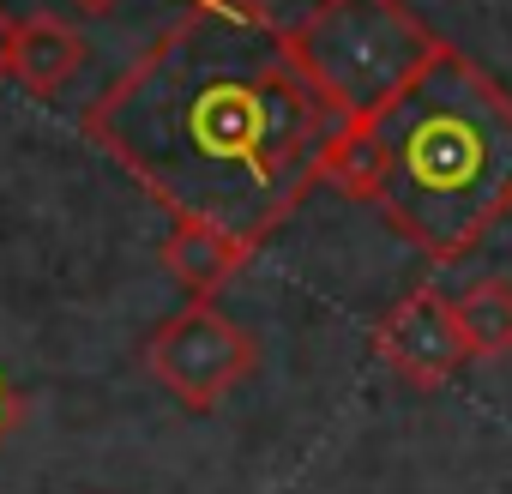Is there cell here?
Listing matches in <instances>:
<instances>
[{
  "mask_svg": "<svg viewBox=\"0 0 512 494\" xmlns=\"http://www.w3.org/2000/svg\"><path fill=\"white\" fill-rule=\"evenodd\" d=\"M103 145L175 223L253 254L320 187L338 115L302 79L290 25L266 0H181V13L91 97Z\"/></svg>",
  "mask_w": 512,
  "mask_h": 494,
  "instance_id": "6da1fadb",
  "label": "cell"
},
{
  "mask_svg": "<svg viewBox=\"0 0 512 494\" xmlns=\"http://www.w3.org/2000/svg\"><path fill=\"white\" fill-rule=\"evenodd\" d=\"M374 356H380L404 386H416V392L446 386V380L470 362L464 332H458V320H452V296H446L440 284L404 290V296L380 314V326H374Z\"/></svg>",
  "mask_w": 512,
  "mask_h": 494,
  "instance_id": "5b68a950",
  "label": "cell"
},
{
  "mask_svg": "<svg viewBox=\"0 0 512 494\" xmlns=\"http://www.w3.org/2000/svg\"><path fill=\"white\" fill-rule=\"evenodd\" d=\"M79 67H85V37H79V25H67L61 13H25V19H19L13 79H19L31 97H55Z\"/></svg>",
  "mask_w": 512,
  "mask_h": 494,
  "instance_id": "52a82bcc",
  "label": "cell"
},
{
  "mask_svg": "<svg viewBox=\"0 0 512 494\" xmlns=\"http://www.w3.org/2000/svg\"><path fill=\"white\" fill-rule=\"evenodd\" d=\"M253 260V247L223 235V229H205V223H169V235L157 241V266L175 278V290L187 302H217Z\"/></svg>",
  "mask_w": 512,
  "mask_h": 494,
  "instance_id": "8992f818",
  "label": "cell"
},
{
  "mask_svg": "<svg viewBox=\"0 0 512 494\" xmlns=\"http://www.w3.org/2000/svg\"><path fill=\"white\" fill-rule=\"evenodd\" d=\"M452 320L464 332V350L482 362L512 356V278H476L452 296Z\"/></svg>",
  "mask_w": 512,
  "mask_h": 494,
  "instance_id": "9c48e42d",
  "label": "cell"
},
{
  "mask_svg": "<svg viewBox=\"0 0 512 494\" xmlns=\"http://www.w3.org/2000/svg\"><path fill=\"white\" fill-rule=\"evenodd\" d=\"M73 7H79V13H91V19H103V13H115V7H121V0H73Z\"/></svg>",
  "mask_w": 512,
  "mask_h": 494,
  "instance_id": "7c38bea8",
  "label": "cell"
},
{
  "mask_svg": "<svg viewBox=\"0 0 512 494\" xmlns=\"http://www.w3.org/2000/svg\"><path fill=\"white\" fill-rule=\"evenodd\" d=\"M320 187L356 199V205H374L380 187H386V139H380V121H338L326 157H320Z\"/></svg>",
  "mask_w": 512,
  "mask_h": 494,
  "instance_id": "ba28073f",
  "label": "cell"
},
{
  "mask_svg": "<svg viewBox=\"0 0 512 494\" xmlns=\"http://www.w3.org/2000/svg\"><path fill=\"white\" fill-rule=\"evenodd\" d=\"M13 43H19V19L0 7V85L13 79Z\"/></svg>",
  "mask_w": 512,
  "mask_h": 494,
  "instance_id": "8fae6325",
  "label": "cell"
},
{
  "mask_svg": "<svg viewBox=\"0 0 512 494\" xmlns=\"http://www.w3.org/2000/svg\"><path fill=\"white\" fill-rule=\"evenodd\" d=\"M145 374L187 404L193 416H211L253 368H260V344L247 326H235L217 302H181L145 344H139Z\"/></svg>",
  "mask_w": 512,
  "mask_h": 494,
  "instance_id": "277c9868",
  "label": "cell"
},
{
  "mask_svg": "<svg viewBox=\"0 0 512 494\" xmlns=\"http://www.w3.org/2000/svg\"><path fill=\"white\" fill-rule=\"evenodd\" d=\"M386 187L380 217L434 266L464 260L512 211V91L458 43L380 115Z\"/></svg>",
  "mask_w": 512,
  "mask_h": 494,
  "instance_id": "7a4b0ae2",
  "label": "cell"
},
{
  "mask_svg": "<svg viewBox=\"0 0 512 494\" xmlns=\"http://www.w3.org/2000/svg\"><path fill=\"white\" fill-rule=\"evenodd\" d=\"M440 43L446 37H434L404 0H314L290 25V55L338 121H380Z\"/></svg>",
  "mask_w": 512,
  "mask_h": 494,
  "instance_id": "3957f363",
  "label": "cell"
},
{
  "mask_svg": "<svg viewBox=\"0 0 512 494\" xmlns=\"http://www.w3.org/2000/svg\"><path fill=\"white\" fill-rule=\"evenodd\" d=\"M25 422H31V398H25L7 374H0V446L19 440V434H25Z\"/></svg>",
  "mask_w": 512,
  "mask_h": 494,
  "instance_id": "30bf717a",
  "label": "cell"
}]
</instances>
